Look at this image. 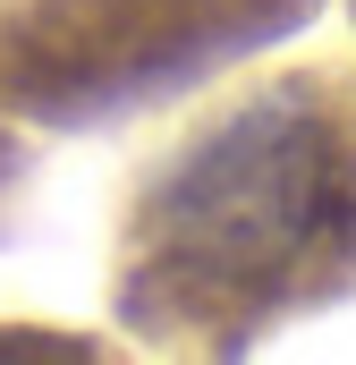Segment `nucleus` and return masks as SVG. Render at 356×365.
<instances>
[{"instance_id": "nucleus-1", "label": "nucleus", "mask_w": 356, "mask_h": 365, "mask_svg": "<svg viewBox=\"0 0 356 365\" xmlns=\"http://www.w3.org/2000/svg\"><path fill=\"white\" fill-rule=\"evenodd\" d=\"M340 204L331 136L297 93H263L255 110L221 119L153 204V264L178 272L195 297H238L288 272Z\"/></svg>"}]
</instances>
